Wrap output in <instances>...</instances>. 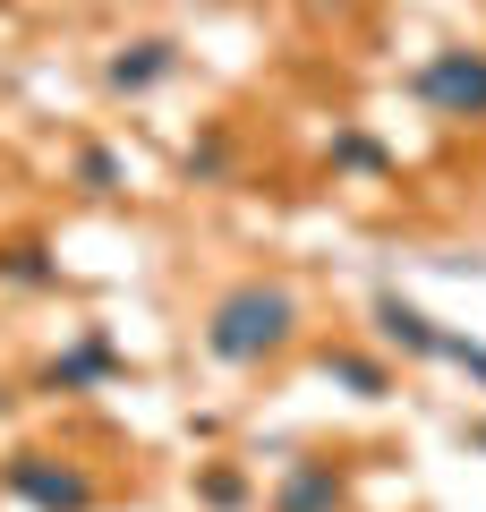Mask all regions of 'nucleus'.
Here are the masks:
<instances>
[{"mask_svg": "<svg viewBox=\"0 0 486 512\" xmlns=\"http://www.w3.org/2000/svg\"><path fill=\"white\" fill-rule=\"evenodd\" d=\"M205 359L214 367H273L290 342H299V291L273 274H239L205 299V325H197Z\"/></svg>", "mask_w": 486, "mask_h": 512, "instance_id": "f257e3e1", "label": "nucleus"}, {"mask_svg": "<svg viewBox=\"0 0 486 512\" xmlns=\"http://www.w3.org/2000/svg\"><path fill=\"white\" fill-rule=\"evenodd\" d=\"M342 504H350V478L333 453H299L273 478V512H342Z\"/></svg>", "mask_w": 486, "mask_h": 512, "instance_id": "423d86ee", "label": "nucleus"}, {"mask_svg": "<svg viewBox=\"0 0 486 512\" xmlns=\"http://www.w3.org/2000/svg\"><path fill=\"white\" fill-rule=\"evenodd\" d=\"M197 504L205 512H239V504H248V478H239L231 461H205V470H197Z\"/></svg>", "mask_w": 486, "mask_h": 512, "instance_id": "f8f14e48", "label": "nucleus"}, {"mask_svg": "<svg viewBox=\"0 0 486 512\" xmlns=\"http://www.w3.org/2000/svg\"><path fill=\"white\" fill-rule=\"evenodd\" d=\"M69 180H77V197L103 205V197H120V188H128V163H120L111 146H77V154H69Z\"/></svg>", "mask_w": 486, "mask_h": 512, "instance_id": "9d476101", "label": "nucleus"}, {"mask_svg": "<svg viewBox=\"0 0 486 512\" xmlns=\"http://www.w3.org/2000/svg\"><path fill=\"white\" fill-rule=\"evenodd\" d=\"M367 325H376V342L401 350V359H444V333H452V325H435V316L418 308V299H401V291L367 299Z\"/></svg>", "mask_w": 486, "mask_h": 512, "instance_id": "39448f33", "label": "nucleus"}, {"mask_svg": "<svg viewBox=\"0 0 486 512\" xmlns=\"http://www.w3.org/2000/svg\"><path fill=\"white\" fill-rule=\"evenodd\" d=\"M316 367L333 384H350V393H359V402H393V367L376 359V350H350V342H324L316 350Z\"/></svg>", "mask_w": 486, "mask_h": 512, "instance_id": "6e6552de", "label": "nucleus"}, {"mask_svg": "<svg viewBox=\"0 0 486 512\" xmlns=\"http://www.w3.org/2000/svg\"><path fill=\"white\" fill-rule=\"evenodd\" d=\"M188 180H231V137L222 128H205L197 146H188Z\"/></svg>", "mask_w": 486, "mask_h": 512, "instance_id": "ddd939ff", "label": "nucleus"}, {"mask_svg": "<svg viewBox=\"0 0 486 512\" xmlns=\"http://www.w3.org/2000/svg\"><path fill=\"white\" fill-rule=\"evenodd\" d=\"M162 77H180V43L171 35H128V43H111V60H103V94H154Z\"/></svg>", "mask_w": 486, "mask_h": 512, "instance_id": "20e7f679", "label": "nucleus"}, {"mask_svg": "<svg viewBox=\"0 0 486 512\" xmlns=\"http://www.w3.org/2000/svg\"><path fill=\"white\" fill-rule=\"evenodd\" d=\"M111 376H120V350H111L103 333H77L60 359H43V384H52V393H94V384H111Z\"/></svg>", "mask_w": 486, "mask_h": 512, "instance_id": "0eeeda50", "label": "nucleus"}, {"mask_svg": "<svg viewBox=\"0 0 486 512\" xmlns=\"http://www.w3.org/2000/svg\"><path fill=\"white\" fill-rule=\"evenodd\" d=\"M307 9H350V0H307Z\"/></svg>", "mask_w": 486, "mask_h": 512, "instance_id": "dca6fc26", "label": "nucleus"}, {"mask_svg": "<svg viewBox=\"0 0 486 512\" xmlns=\"http://www.w3.org/2000/svg\"><path fill=\"white\" fill-rule=\"evenodd\" d=\"M0 282L9 291H60V256L43 239H0Z\"/></svg>", "mask_w": 486, "mask_h": 512, "instance_id": "1a4fd4ad", "label": "nucleus"}, {"mask_svg": "<svg viewBox=\"0 0 486 512\" xmlns=\"http://www.w3.org/2000/svg\"><path fill=\"white\" fill-rule=\"evenodd\" d=\"M0 487L18 495L26 512H94L103 504V487H94L69 453H9L0 461Z\"/></svg>", "mask_w": 486, "mask_h": 512, "instance_id": "7ed1b4c3", "label": "nucleus"}, {"mask_svg": "<svg viewBox=\"0 0 486 512\" xmlns=\"http://www.w3.org/2000/svg\"><path fill=\"white\" fill-rule=\"evenodd\" d=\"M461 444H469V453H486V419H461Z\"/></svg>", "mask_w": 486, "mask_h": 512, "instance_id": "2eb2a0df", "label": "nucleus"}, {"mask_svg": "<svg viewBox=\"0 0 486 512\" xmlns=\"http://www.w3.org/2000/svg\"><path fill=\"white\" fill-rule=\"evenodd\" d=\"M444 367H461V376L486 393V342H469V333H444Z\"/></svg>", "mask_w": 486, "mask_h": 512, "instance_id": "4468645a", "label": "nucleus"}, {"mask_svg": "<svg viewBox=\"0 0 486 512\" xmlns=\"http://www.w3.org/2000/svg\"><path fill=\"white\" fill-rule=\"evenodd\" d=\"M333 171H350V180H393V154L367 128H333Z\"/></svg>", "mask_w": 486, "mask_h": 512, "instance_id": "9b49d317", "label": "nucleus"}, {"mask_svg": "<svg viewBox=\"0 0 486 512\" xmlns=\"http://www.w3.org/2000/svg\"><path fill=\"white\" fill-rule=\"evenodd\" d=\"M418 103L435 120H486V43H444V52L418 60Z\"/></svg>", "mask_w": 486, "mask_h": 512, "instance_id": "f03ea898", "label": "nucleus"}]
</instances>
